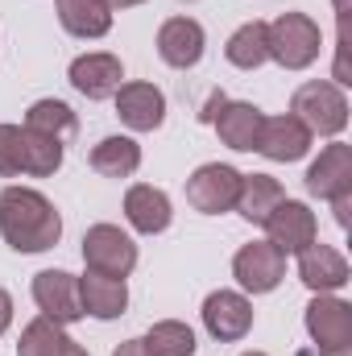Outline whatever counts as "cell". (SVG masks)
<instances>
[{"label": "cell", "instance_id": "7c38bea8", "mask_svg": "<svg viewBox=\"0 0 352 356\" xmlns=\"http://www.w3.org/2000/svg\"><path fill=\"white\" fill-rule=\"evenodd\" d=\"M311 149V129L303 120L286 116H265L262 137H257V154H265L269 162H298Z\"/></svg>", "mask_w": 352, "mask_h": 356}, {"label": "cell", "instance_id": "e0dca14e", "mask_svg": "<svg viewBox=\"0 0 352 356\" xmlns=\"http://www.w3.org/2000/svg\"><path fill=\"white\" fill-rule=\"evenodd\" d=\"M298 277L315 294H332V290H340L349 282V261L332 245H307L298 253Z\"/></svg>", "mask_w": 352, "mask_h": 356}, {"label": "cell", "instance_id": "d6986e66", "mask_svg": "<svg viewBox=\"0 0 352 356\" xmlns=\"http://www.w3.org/2000/svg\"><path fill=\"white\" fill-rule=\"evenodd\" d=\"M79 302H83V315H95V319L125 315V307H129L125 277H104V273H91L88 269L79 277Z\"/></svg>", "mask_w": 352, "mask_h": 356}, {"label": "cell", "instance_id": "836d02e7", "mask_svg": "<svg viewBox=\"0 0 352 356\" xmlns=\"http://www.w3.org/2000/svg\"><path fill=\"white\" fill-rule=\"evenodd\" d=\"M245 356H265V353H245Z\"/></svg>", "mask_w": 352, "mask_h": 356}, {"label": "cell", "instance_id": "3957f363", "mask_svg": "<svg viewBox=\"0 0 352 356\" xmlns=\"http://www.w3.org/2000/svg\"><path fill=\"white\" fill-rule=\"evenodd\" d=\"M290 116L303 120V124L311 129V137H315V133H319V137H336V133H344V124H349V99H344V91L336 88V83L315 79V83H303V88L294 91Z\"/></svg>", "mask_w": 352, "mask_h": 356}, {"label": "cell", "instance_id": "83f0119b", "mask_svg": "<svg viewBox=\"0 0 352 356\" xmlns=\"http://www.w3.org/2000/svg\"><path fill=\"white\" fill-rule=\"evenodd\" d=\"M25 170V129L0 124V178H13Z\"/></svg>", "mask_w": 352, "mask_h": 356}, {"label": "cell", "instance_id": "484cf974", "mask_svg": "<svg viewBox=\"0 0 352 356\" xmlns=\"http://www.w3.org/2000/svg\"><path fill=\"white\" fill-rule=\"evenodd\" d=\"M141 344L150 356H195V332L178 319H162L150 327V336Z\"/></svg>", "mask_w": 352, "mask_h": 356}, {"label": "cell", "instance_id": "4316f807", "mask_svg": "<svg viewBox=\"0 0 352 356\" xmlns=\"http://www.w3.org/2000/svg\"><path fill=\"white\" fill-rule=\"evenodd\" d=\"M63 166V141L58 137H42L25 129V175L33 178H50Z\"/></svg>", "mask_w": 352, "mask_h": 356}, {"label": "cell", "instance_id": "d4e9b609", "mask_svg": "<svg viewBox=\"0 0 352 356\" xmlns=\"http://www.w3.org/2000/svg\"><path fill=\"white\" fill-rule=\"evenodd\" d=\"M25 129H29V133H42V137L67 141V137L79 129V120H75V112H71L63 99H38V104L29 108V116H25Z\"/></svg>", "mask_w": 352, "mask_h": 356}, {"label": "cell", "instance_id": "6da1fadb", "mask_svg": "<svg viewBox=\"0 0 352 356\" xmlns=\"http://www.w3.org/2000/svg\"><path fill=\"white\" fill-rule=\"evenodd\" d=\"M0 236L17 253H46L63 236V216L42 191L8 186L0 191Z\"/></svg>", "mask_w": 352, "mask_h": 356}, {"label": "cell", "instance_id": "9c48e42d", "mask_svg": "<svg viewBox=\"0 0 352 356\" xmlns=\"http://www.w3.org/2000/svg\"><path fill=\"white\" fill-rule=\"evenodd\" d=\"M203 327L211 332V340L237 344V340H245L249 327H253V302H249L245 294H237V290H216V294H207V302H203Z\"/></svg>", "mask_w": 352, "mask_h": 356}, {"label": "cell", "instance_id": "7a4b0ae2", "mask_svg": "<svg viewBox=\"0 0 352 356\" xmlns=\"http://www.w3.org/2000/svg\"><path fill=\"white\" fill-rule=\"evenodd\" d=\"M265 46H269V58L286 71H303L319 58L323 50V38H319V25L307 17V13H282L265 25Z\"/></svg>", "mask_w": 352, "mask_h": 356}, {"label": "cell", "instance_id": "30bf717a", "mask_svg": "<svg viewBox=\"0 0 352 356\" xmlns=\"http://www.w3.org/2000/svg\"><path fill=\"white\" fill-rule=\"evenodd\" d=\"M282 273H286V253L269 241H253L232 257V277L249 294H269L282 282Z\"/></svg>", "mask_w": 352, "mask_h": 356}, {"label": "cell", "instance_id": "8fae6325", "mask_svg": "<svg viewBox=\"0 0 352 356\" xmlns=\"http://www.w3.org/2000/svg\"><path fill=\"white\" fill-rule=\"evenodd\" d=\"M33 302L46 319L54 323H75L83 319V302H79V277H71L67 269H42L33 277Z\"/></svg>", "mask_w": 352, "mask_h": 356}, {"label": "cell", "instance_id": "f1b7e54d", "mask_svg": "<svg viewBox=\"0 0 352 356\" xmlns=\"http://www.w3.org/2000/svg\"><path fill=\"white\" fill-rule=\"evenodd\" d=\"M8 323H13V298H8V290H0V336L8 332Z\"/></svg>", "mask_w": 352, "mask_h": 356}, {"label": "cell", "instance_id": "9a60e30c", "mask_svg": "<svg viewBox=\"0 0 352 356\" xmlns=\"http://www.w3.org/2000/svg\"><path fill=\"white\" fill-rule=\"evenodd\" d=\"M262 120H265L262 108H253V104H241V99H237V104H232V99H224V104L216 108V116H211V124H216L220 141H224L228 149H241V154L257 149Z\"/></svg>", "mask_w": 352, "mask_h": 356}, {"label": "cell", "instance_id": "44dd1931", "mask_svg": "<svg viewBox=\"0 0 352 356\" xmlns=\"http://www.w3.org/2000/svg\"><path fill=\"white\" fill-rule=\"evenodd\" d=\"M141 166V145L133 137H104L91 149V170L104 178H129Z\"/></svg>", "mask_w": 352, "mask_h": 356}, {"label": "cell", "instance_id": "277c9868", "mask_svg": "<svg viewBox=\"0 0 352 356\" xmlns=\"http://www.w3.org/2000/svg\"><path fill=\"white\" fill-rule=\"evenodd\" d=\"M307 191L315 199H332L336 224H349V203H352V145L332 141L307 170Z\"/></svg>", "mask_w": 352, "mask_h": 356}, {"label": "cell", "instance_id": "2e32d148", "mask_svg": "<svg viewBox=\"0 0 352 356\" xmlns=\"http://www.w3.org/2000/svg\"><path fill=\"white\" fill-rule=\"evenodd\" d=\"M120 79H125V67H120L116 54L95 50V54H83V58L71 63V88L79 91V95H88V99H108V95H116Z\"/></svg>", "mask_w": 352, "mask_h": 356}, {"label": "cell", "instance_id": "52a82bcc", "mask_svg": "<svg viewBox=\"0 0 352 356\" xmlns=\"http://www.w3.org/2000/svg\"><path fill=\"white\" fill-rule=\"evenodd\" d=\"M237 195H241V170H232V166L207 162V166H199L195 175L186 178V203L195 211H203V216L232 211Z\"/></svg>", "mask_w": 352, "mask_h": 356}, {"label": "cell", "instance_id": "ba28073f", "mask_svg": "<svg viewBox=\"0 0 352 356\" xmlns=\"http://www.w3.org/2000/svg\"><path fill=\"white\" fill-rule=\"evenodd\" d=\"M265 232H269V245H278L282 253H303L307 245L319 241V220L307 203L298 199H282L269 220H265Z\"/></svg>", "mask_w": 352, "mask_h": 356}, {"label": "cell", "instance_id": "ffe728a7", "mask_svg": "<svg viewBox=\"0 0 352 356\" xmlns=\"http://www.w3.org/2000/svg\"><path fill=\"white\" fill-rule=\"evenodd\" d=\"M286 199L282 182L269 175H241V195H237V211L249 220V224H265L269 211Z\"/></svg>", "mask_w": 352, "mask_h": 356}, {"label": "cell", "instance_id": "ac0fdd59", "mask_svg": "<svg viewBox=\"0 0 352 356\" xmlns=\"http://www.w3.org/2000/svg\"><path fill=\"white\" fill-rule=\"evenodd\" d=\"M125 216H129V224H133L137 232L158 236V232L170 228V216H175V211H170L166 191L137 182V186H129V195H125Z\"/></svg>", "mask_w": 352, "mask_h": 356}, {"label": "cell", "instance_id": "f546056e", "mask_svg": "<svg viewBox=\"0 0 352 356\" xmlns=\"http://www.w3.org/2000/svg\"><path fill=\"white\" fill-rule=\"evenodd\" d=\"M112 356H150V353H145V344H141V340H125Z\"/></svg>", "mask_w": 352, "mask_h": 356}, {"label": "cell", "instance_id": "8992f818", "mask_svg": "<svg viewBox=\"0 0 352 356\" xmlns=\"http://www.w3.org/2000/svg\"><path fill=\"white\" fill-rule=\"evenodd\" d=\"M83 261L91 273L104 277H129L137 266V245L116 228V224H95L83 236Z\"/></svg>", "mask_w": 352, "mask_h": 356}, {"label": "cell", "instance_id": "cb8c5ba5", "mask_svg": "<svg viewBox=\"0 0 352 356\" xmlns=\"http://www.w3.org/2000/svg\"><path fill=\"white\" fill-rule=\"evenodd\" d=\"M67 348H71V336L63 332V323H54L46 315L33 319L17 340V356H63Z\"/></svg>", "mask_w": 352, "mask_h": 356}, {"label": "cell", "instance_id": "1f68e13d", "mask_svg": "<svg viewBox=\"0 0 352 356\" xmlns=\"http://www.w3.org/2000/svg\"><path fill=\"white\" fill-rule=\"evenodd\" d=\"M108 13H116V8H133V4H145V0H99Z\"/></svg>", "mask_w": 352, "mask_h": 356}, {"label": "cell", "instance_id": "d6a6232c", "mask_svg": "<svg viewBox=\"0 0 352 356\" xmlns=\"http://www.w3.org/2000/svg\"><path fill=\"white\" fill-rule=\"evenodd\" d=\"M63 356H88V353H83V348H79V344L71 340V348H67V353H63Z\"/></svg>", "mask_w": 352, "mask_h": 356}, {"label": "cell", "instance_id": "5bb4252c", "mask_svg": "<svg viewBox=\"0 0 352 356\" xmlns=\"http://www.w3.org/2000/svg\"><path fill=\"white\" fill-rule=\"evenodd\" d=\"M158 54H162L166 67L191 71V67L203 58V25L191 21V17H170V21L158 29Z\"/></svg>", "mask_w": 352, "mask_h": 356}, {"label": "cell", "instance_id": "603a6c76", "mask_svg": "<svg viewBox=\"0 0 352 356\" xmlns=\"http://www.w3.org/2000/svg\"><path fill=\"white\" fill-rule=\"evenodd\" d=\"M224 54H228L232 67H241V71H257L265 58H269V46H265V21H249V25H241V29L228 38Z\"/></svg>", "mask_w": 352, "mask_h": 356}, {"label": "cell", "instance_id": "4dcf8cb0", "mask_svg": "<svg viewBox=\"0 0 352 356\" xmlns=\"http://www.w3.org/2000/svg\"><path fill=\"white\" fill-rule=\"evenodd\" d=\"M344 42H349V29L340 25V50H344ZM340 83H352V79H349V75H344V67L336 63V88H340Z\"/></svg>", "mask_w": 352, "mask_h": 356}, {"label": "cell", "instance_id": "7402d4cb", "mask_svg": "<svg viewBox=\"0 0 352 356\" xmlns=\"http://www.w3.org/2000/svg\"><path fill=\"white\" fill-rule=\"evenodd\" d=\"M58 21L75 38H104L112 29V13L99 0H58Z\"/></svg>", "mask_w": 352, "mask_h": 356}, {"label": "cell", "instance_id": "4fadbf2b", "mask_svg": "<svg viewBox=\"0 0 352 356\" xmlns=\"http://www.w3.org/2000/svg\"><path fill=\"white\" fill-rule=\"evenodd\" d=\"M116 112L133 133H154L166 120V95L154 83H120L116 88Z\"/></svg>", "mask_w": 352, "mask_h": 356}, {"label": "cell", "instance_id": "5b68a950", "mask_svg": "<svg viewBox=\"0 0 352 356\" xmlns=\"http://www.w3.org/2000/svg\"><path fill=\"white\" fill-rule=\"evenodd\" d=\"M307 332L315 340V356H349L352 353V307L332 298V294H315L307 307Z\"/></svg>", "mask_w": 352, "mask_h": 356}]
</instances>
